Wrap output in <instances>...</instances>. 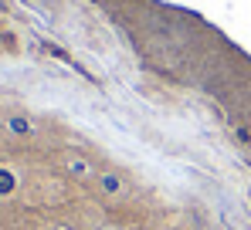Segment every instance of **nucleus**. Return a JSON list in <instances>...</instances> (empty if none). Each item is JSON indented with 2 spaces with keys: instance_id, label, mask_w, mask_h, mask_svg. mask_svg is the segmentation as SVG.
Listing matches in <instances>:
<instances>
[{
  "instance_id": "nucleus-1",
  "label": "nucleus",
  "mask_w": 251,
  "mask_h": 230,
  "mask_svg": "<svg viewBox=\"0 0 251 230\" xmlns=\"http://www.w3.org/2000/svg\"><path fill=\"white\" fill-rule=\"evenodd\" d=\"M10 186H14V180H10V173H3V169H0V193H7Z\"/></svg>"
},
{
  "instance_id": "nucleus-2",
  "label": "nucleus",
  "mask_w": 251,
  "mask_h": 230,
  "mask_svg": "<svg viewBox=\"0 0 251 230\" xmlns=\"http://www.w3.org/2000/svg\"><path fill=\"white\" fill-rule=\"evenodd\" d=\"M10 125H14V132H27V122H24V118H14Z\"/></svg>"
}]
</instances>
